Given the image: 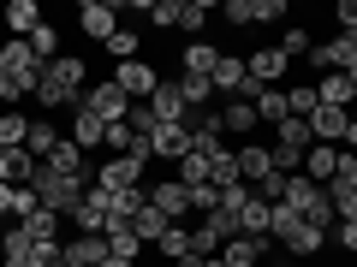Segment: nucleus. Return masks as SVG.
Here are the masks:
<instances>
[{
  "instance_id": "7c9ffc66",
  "label": "nucleus",
  "mask_w": 357,
  "mask_h": 267,
  "mask_svg": "<svg viewBox=\"0 0 357 267\" xmlns=\"http://www.w3.org/2000/svg\"><path fill=\"white\" fill-rule=\"evenodd\" d=\"M268 208H274V202H262V196L244 202V214H238V232H244V238H268Z\"/></svg>"
},
{
  "instance_id": "5fc2aeb1",
  "label": "nucleus",
  "mask_w": 357,
  "mask_h": 267,
  "mask_svg": "<svg viewBox=\"0 0 357 267\" xmlns=\"http://www.w3.org/2000/svg\"><path fill=\"white\" fill-rule=\"evenodd\" d=\"M0 243H6V226H0Z\"/></svg>"
},
{
  "instance_id": "f3484780",
  "label": "nucleus",
  "mask_w": 357,
  "mask_h": 267,
  "mask_svg": "<svg viewBox=\"0 0 357 267\" xmlns=\"http://www.w3.org/2000/svg\"><path fill=\"white\" fill-rule=\"evenodd\" d=\"M6 30H13V42H30L42 30V6L36 0H6Z\"/></svg>"
},
{
  "instance_id": "4c0bfd02",
  "label": "nucleus",
  "mask_w": 357,
  "mask_h": 267,
  "mask_svg": "<svg viewBox=\"0 0 357 267\" xmlns=\"http://www.w3.org/2000/svg\"><path fill=\"white\" fill-rule=\"evenodd\" d=\"M178 13H185V0H149V13H143V18H149L155 30H178Z\"/></svg>"
},
{
  "instance_id": "9d476101",
  "label": "nucleus",
  "mask_w": 357,
  "mask_h": 267,
  "mask_svg": "<svg viewBox=\"0 0 357 267\" xmlns=\"http://www.w3.org/2000/svg\"><path fill=\"white\" fill-rule=\"evenodd\" d=\"M149 202L161 208L173 226H185V214H191V191H185L178 178H161V184H149Z\"/></svg>"
},
{
  "instance_id": "dca6fc26",
  "label": "nucleus",
  "mask_w": 357,
  "mask_h": 267,
  "mask_svg": "<svg viewBox=\"0 0 357 267\" xmlns=\"http://www.w3.org/2000/svg\"><path fill=\"white\" fill-rule=\"evenodd\" d=\"M268 250H274V238H232V243H220V261L227 267H262Z\"/></svg>"
},
{
  "instance_id": "cd10ccee",
  "label": "nucleus",
  "mask_w": 357,
  "mask_h": 267,
  "mask_svg": "<svg viewBox=\"0 0 357 267\" xmlns=\"http://www.w3.org/2000/svg\"><path fill=\"white\" fill-rule=\"evenodd\" d=\"M54 143H60V131H54L48 125V119H30V131H24V149H30V161H48V154H54Z\"/></svg>"
},
{
  "instance_id": "f8f14e48",
  "label": "nucleus",
  "mask_w": 357,
  "mask_h": 267,
  "mask_svg": "<svg viewBox=\"0 0 357 267\" xmlns=\"http://www.w3.org/2000/svg\"><path fill=\"white\" fill-rule=\"evenodd\" d=\"M149 149H155V161H185V154H191V131L185 125H155Z\"/></svg>"
},
{
  "instance_id": "aec40b11",
  "label": "nucleus",
  "mask_w": 357,
  "mask_h": 267,
  "mask_svg": "<svg viewBox=\"0 0 357 267\" xmlns=\"http://www.w3.org/2000/svg\"><path fill=\"white\" fill-rule=\"evenodd\" d=\"M42 166H48V172H60V178H84V149H77L72 137H60V143H54V154H48Z\"/></svg>"
},
{
  "instance_id": "5701e85b",
  "label": "nucleus",
  "mask_w": 357,
  "mask_h": 267,
  "mask_svg": "<svg viewBox=\"0 0 357 267\" xmlns=\"http://www.w3.org/2000/svg\"><path fill=\"white\" fill-rule=\"evenodd\" d=\"M316 102L321 107H351V77L345 72H321L316 77Z\"/></svg>"
},
{
  "instance_id": "393cba45",
  "label": "nucleus",
  "mask_w": 357,
  "mask_h": 267,
  "mask_svg": "<svg viewBox=\"0 0 357 267\" xmlns=\"http://www.w3.org/2000/svg\"><path fill=\"white\" fill-rule=\"evenodd\" d=\"M256 125H262L256 119V102H227L220 107V131H232V137H250Z\"/></svg>"
},
{
  "instance_id": "bb28decb",
  "label": "nucleus",
  "mask_w": 357,
  "mask_h": 267,
  "mask_svg": "<svg viewBox=\"0 0 357 267\" xmlns=\"http://www.w3.org/2000/svg\"><path fill=\"white\" fill-rule=\"evenodd\" d=\"M30 172H36L30 149H0V184H30Z\"/></svg>"
},
{
  "instance_id": "72a5a7b5",
  "label": "nucleus",
  "mask_w": 357,
  "mask_h": 267,
  "mask_svg": "<svg viewBox=\"0 0 357 267\" xmlns=\"http://www.w3.org/2000/svg\"><path fill=\"white\" fill-rule=\"evenodd\" d=\"M203 226H208V232H215V238H220V243H232V238H244V232H238V208H227V202H220V208H215V214H203Z\"/></svg>"
},
{
  "instance_id": "2f4dec72",
  "label": "nucleus",
  "mask_w": 357,
  "mask_h": 267,
  "mask_svg": "<svg viewBox=\"0 0 357 267\" xmlns=\"http://www.w3.org/2000/svg\"><path fill=\"white\" fill-rule=\"evenodd\" d=\"M178 184H185V191H197V184H208V154L203 149H191V154H185V161H178Z\"/></svg>"
},
{
  "instance_id": "603ef678",
  "label": "nucleus",
  "mask_w": 357,
  "mask_h": 267,
  "mask_svg": "<svg viewBox=\"0 0 357 267\" xmlns=\"http://www.w3.org/2000/svg\"><path fill=\"white\" fill-rule=\"evenodd\" d=\"M203 267H227V261H220V255H208V261H203Z\"/></svg>"
},
{
  "instance_id": "6ab92c4d",
  "label": "nucleus",
  "mask_w": 357,
  "mask_h": 267,
  "mask_svg": "<svg viewBox=\"0 0 357 267\" xmlns=\"http://www.w3.org/2000/svg\"><path fill=\"white\" fill-rule=\"evenodd\" d=\"M268 172H274V149H262V143H244V149H238V178L256 191Z\"/></svg>"
},
{
  "instance_id": "0eeeda50",
  "label": "nucleus",
  "mask_w": 357,
  "mask_h": 267,
  "mask_svg": "<svg viewBox=\"0 0 357 267\" xmlns=\"http://www.w3.org/2000/svg\"><path fill=\"white\" fill-rule=\"evenodd\" d=\"M77 30L96 36V42H107L119 30V6H114V0H84V6H77Z\"/></svg>"
},
{
  "instance_id": "c756f323",
  "label": "nucleus",
  "mask_w": 357,
  "mask_h": 267,
  "mask_svg": "<svg viewBox=\"0 0 357 267\" xmlns=\"http://www.w3.org/2000/svg\"><path fill=\"white\" fill-rule=\"evenodd\" d=\"M178 95H185V107H191V113H203L208 95H215V83H208V77H197V72H178Z\"/></svg>"
},
{
  "instance_id": "b1692460",
  "label": "nucleus",
  "mask_w": 357,
  "mask_h": 267,
  "mask_svg": "<svg viewBox=\"0 0 357 267\" xmlns=\"http://www.w3.org/2000/svg\"><path fill=\"white\" fill-rule=\"evenodd\" d=\"M72 143H77V149H102V143H107V125H102V119H96V113H84V107H77V113H72Z\"/></svg>"
},
{
  "instance_id": "ddd939ff",
  "label": "nucleus",
  "mask_w": 357,
  "mask_h": 267,
  "mask_svg": "<svg viewBox=\"0 0 357 267\" xmlns=\"http://www.w3.org/2000/svg\"><path fill=\"white\" fill-rule=\"evenodd\" d=\"M107 261V238L102 232H77L72 243H66V267H102Z\"/></svg>"
},
{
  "instance_id": "a878e982",
  "label": "nucleus",
  "mask_w": 357,
  "mask_h": 267,
  "mask_svg": "<svg viewBox=\"0 0 357 267\" xmlns=\"http://www.w3.org/2000/svg\"><path fill=\"white\" fill-rule=\"evenodd\" d=\"M167 226H173V220H167V214H161L155 202H143V208H137V220H131L137 243H161V238H167Z\"/></svg>"
},
{
  "instance_id": "37998d69",
  "label": "nucleus",
  "mask_w": 357,
  "mask_h": 267,
  "mask_svg": "<svg viewBox=\"0 0 357 267\" xmlns=\"http://www.w3.org/2000/svg\"><path fill=\"white\" fill-rule=\"evenodd\" d=\"M191 255H197V261H208V255H220V238H215L208 226H191Z\"/></svg>"
},
{
  "instance_id": "c03bdc74",
  "label": "nucleus",
  "mask_w": 357,
  "mask_h": 267,
  "mask_svg": "<svg viewBox=\"0 0 357 267\" xmlns=\"http://www.w3.org/2000/svg\"><path fill=\"white\" fill-rule=\"evenodd\" d=\"M30 267H66V243H36L30 250Z\"/></svg>"
},
{
  "instance_id": "8fccbe9b",
  "label": "nucleus",
  "mask_w": 357,
  "mask_h": 267,
  "mask_svg": "<svg viewBox=\"0 0 357 267\" xmlns=\"http://www.w3.org/2000/svg\"><path fill=\"white\" fill-rule=\"evenodd\" d=\"M13 191H18V184H0V220L13 214Z\"/></svg>"
},
{
  "instance_id": "473e14b6",
  "label": "nucleus",
  "mask_w": 357,
  "mask_h": 267,
  "mask_svg": "<svg viewBox=\"0 0 357 267\" xmlns=\"http://www.w3.org/2000/svg\"><path fill=\"white\" fill-rule=\"evenodd\" d=\"M102 238H107V255H119V261H137V250H143V243H137V232H131V226H107Z\"/></svg>"
},
{
  "instance_id": "4468645a",
  "label": "nucleus",
  "mask_w": 357,
  "mask_h": 267,
  "mask_svg": "<svg viewBox=\"0 0 357 267\" xmlns=\"http://www.w3.org/2000/svg\"><path fill=\"white\" fill-rule=\"evenodd\" d=\"M345 125H351V107H316V113H310L316 143H333V149L345 143Z\"/></svg>"
},
{
  "instance_id": "a18cd8bd",
  "label": "nucleus",
  "mask_w": 357,
  "mask_h": 267,
  "mask_svg": "<svg viewBox=\"0 0 357 267\" xmlns=\"http://www.w3.org/2000/svg\"><path fill=\"white\" fill-rule=\"evenodd\" d=\"M333 243H340V250H351L357 255V220H333V232H328Z\"/></svg>"
},
{
  "instance_id": "f03ea898",
  "label": "nucleus",
  "mask_w": 357,
  "mask_h": 267,
  "mask_svg": "<svg viewBox=\"0 0 357 267\" xmlns=\"http://www.w3.org/2000/svg\"><path fill=\"white\" fill-rule=\"evenodd\" d=\"M42 83V60L30 54V42H6L0 48V102H24Z\"/></svg>"
},
{
  "instance_id": "49530a36",
  "label": "nucleus",
  "mask_w": 357,
  "mask_h": 267,
  "mask_svg": "<svg viewBox=\"0 0 357 267\" xmlns=\"http://www.w3.org/2000/svg\"><path fill=\"white\" fill-rule=\"evenodd\" d=\"M333 18H340V36H357V0H340Z\"/></svg>"
},
{
  "instance_id": "1a4fd4ad",
  "label": "nucleus",
  "mask_w": 357,
  "mask_h": 267,
  "mask_svg": "<svg viewBox=\"0 0 357 267\" xmlns=\"http://www.w3.org/2000/svg\"><path fill=\"white\" fill-rule=\"evenodd\" d=\"M107 208H114V196H107L102 184H89V196H84V202H77L66 220H72L77 232H107Z\"/></svg>"
},
{
  "instance_id": "9b49d317",
  "label": "nucleus",
  "mask_w": 357,
  "mask_h": 267,
  "mask_svg": "<svg viewBox=\"0 0 357 267\" xmlns=\"http://www.w3.org/2000/svg\"><path fill=\"white\" fill-rule=\"evenodd\" d=\"M286 54L280 48H256L250 60H244V72H250V83H262V89H280V77H286Z\"/></svg>"
},
{
  "instance_id": "423d86ee",
  "label": "nucleus",
  "mask_w": 357,
  "mask_h": 267,
  "mask_svg": "<svg viewBox=\"0 0 357 267\" xmlns=\"http://www.w3.org/2000/svg\"><path fill=\"white\" fill-rule=\"evenodd\" d=\"M114 83L126 89L131 102H149L155 89H161V72H155V65H143V60H126V65H114Z\"/></svg>"
},
{
  "instance_id": "79ce46f5",
  "label": "nucleus",
  "mask_w": 357,
  "mask_h": 267,
  "mask_svg": "<svg viewBox=\"0 0 357 267\" xmlns=\"http://www.w3.org/2000/svg\"><path fill=\"white\" fill-rule=\"evenodd\" d=\"M227 24H262V0H227Z\"/></svg>"
},
{
  "instance_id": "09e8293b",
  "label": "nucleus",
  "mask_w": 357,
  "mask_h": 267,
  "mask_svg": "<svg viewBox=\"0 0 357 267\" xmlns=\"http://www.w3.org/2000/svg\"><path fill=\"white\" fill-rule=\"evenodd\" d=\"M102 149L126 154V149H131V125H107V143H102Z\"/></svg>"
},
{
  "instance_id": "864d4df0",
  "label": "nucleus",
  "mask_w": 357,
  "mask_h": 267,
  "mask_svg": "<svg viewBox=\"0 0 357 267\" xmlns=\"http://www.w3.org/2000/svg\"><path fill=\"white\" fill-rule=\"evenodd\" d=\"M274 267H298V261H274Z\"/></svg>"
},
{
  "instance_id": "a211bd4d",
  "label": "nucleus",
  "mask_w": 357,
  "mask_h": 267,
  "mask_svg": "<svg viewBox=\"0 0 357 267\" xmlns=\"http://www.w3.org/2000/svg\"><path fill=\"white\" fill-rule=\"evenodd\" d=\"M310 143H316V131H310V119H280V125H274V149L298 154V161L310 154Z\"/></svg>"
},
{
  "instance_id": "58836bf2",
  "label": "nucleus",
  "mask_w": 357,
  "mask_h": 267,
  "mask_svg": "<svg viewBox=\"0 0 357 267\" xmlns=\"http://www.w3.org/2000/svg\"><path fill=\"white\" fill-rule=\"evenodd\" d=\"M30 54H36L42 65H48V60H60V30H54V24H42L36 36H30Z\"/></svg>"
},
{
  "instance_id": "c85d7f7f",
  "label": "nucleus",
  "mask_w": 357,
  "mask_h": 267,
  "mask_svg": "<svg viewBox=\"0 0 357 267\" xmlns=\"http://www.w3.org/2000/svg\"><path fill=\"white\" fill-rule=\"evenodd\" d=\"M280 243H286V255H321V250H328V232L304 220V226H298L292 238H280Z\"/></svg>"
},
{
  "instance_id": "6e6552de",
  "label": "nucleus",
  "mask_w": 357,
  "mask_h": 267,
  "mask_svg": "<svg viewBox=\"0 0 357 267\" xmlns=\"http://www.w3.org/2000/svg\"><path fill=\"white\" fill-rule=\"evenodd\" d=\"M149 113H155V125H185L191 119L185 95H178V77H161V89L149 95Z\"/></svg>"
},
{
  "instance_id": "7ed1b4c3",
  "label": "nucleus",
  "mask_w": 357,
  "mask_h": 267,
  "mask_svg": "<svg viewBox=\"0 0 357 267\" xmlns=\"http://www.w3.org/2000/svg\"><path fill=\"white\" fill-rule=\"evenodd\" d=\"M30 191H36V202L48 208V214H72V208L89 196V178H60V172H48V166L36 161V172H30Z\"/></svg>"
},
{
  "instance_id": "3c124183",
  "label": "nucleus",
  "mask_w": 357,
  "mask_h": 267,
  "mask_svg": "<svg viewBox=\"0 0 357 267\" xmlns=\"http://www.w3.org/2000/svg\"><path fill=\"white\" fill-rule=\"evenodd\" d=\"M102 267H137V261H119V255H107V261Z\"/></svg>"
},
{
  "instance_id": "ea45409f",
  "label": "nucleus",
  "mask_w": 357,
  "mask_h": 267,
  "mask_svg": "<svg viewBox=\"0 0 357 267\" xmlns=\"http://www.w3.org/2000/svg\"><path fill=\"white\" fill-rule=\"evenodd\" d=\"M208 13H215V0H185V13H178V30H191V36H197V30L208 24Z\"/></svg>"
},
{
  "instance_id": "2eb2a0df",
  "label": "nucleus",
  "mask_w": 357,
  "mask_h": 267,
  "mask_svg": "<svg viewBox=\"0 0 357 267\" xmlns=\"http://www.w3.org/2000/svg\"><path fill=\"white\" fill-rule=\"evenodd\" d=\"M340 161H345V149H333V143H310V154H304V178H316V184H333Z\"/></svg>"
},
{
  "instance_id": "e433bc0d",
  "label": "nucleus",
  "mask_w": 357,
  "mask_h": 267,
  "mask_svg": "<svg viewBox=\"0 0 357 267\" xmlns=\"http://www.w3.org/2000/svg\"><path fill=\"white\" fill-rule=\"evenodd\" d=\"M256 119H262V125H280L286 119V89H262V95H256Z\"/></svg>"
},
{
  "instance_id": "20e7f679",
  "label": "nucleus",
  "mask_w": 357,
  "mask_h": 267,
  "mask_svg": "<svg viewBox=\"0 0 357 267\" xmlns=\"http://www.w3.org/2000/svg\"><path fill=\"white\" fill-rule=\"evenodd\" d=\"M84 113H96L102 125H126V113H131V95L114 83V77H102V83H89V89H84Z\"/></svg>"
},
{
  "instance_id": "39448f33",
  "label": "nucleus",
  "mask_w": 357,
  "mask_h": 267,
  "mask_svg": "<svg viewBox=\"0 0 357 267\" xmlns=\"http://www.w3.org/2000/svg\"><path fill=\"white\" fill-rule=\"evenodd\" d=\"M96 184H102L107 196L143 191V161H131V154H114V161H102V172H96Z\"/></svg>"
},
{
  "instance_id": "f704fd0d",
  "label": "nucleus",
  "mask_w": 357,
  "mask_h": 267,
  "mask_svg": "<svg viewBox=\"0 0 357 267\" xmlns=\"http://www.w3.org/2000/svg\"><path fill=\"white\" fill-rule=\"evenodd\" d=\"M102 48H107V54H114V60H119V65H126V60H137V48H143V36H137V30H126V24H119V30H114V36H107V42H102Z\"/></svg>"
},
{
  "instance_id": "412c9836",
  "label": "nucleus",
  "mask_w": 357,
  "mask_h": 267,
  "mask_svg": "<svg viewBox=\"0 0 357 267\" xmlns=\"http://www.w3.org/2000/svg\"><path fill=\"white\" fill-rule=\"evenodd\" d=\"M215 65H220V48H215V42H191V48L178 54V72H197V77H215Z\"/></svg>"
},
{
  "instance_id": "c9c22d12",
  "label": "nucleus",
  "mask_w": 357,
  "mask_h": 267,
  "mask_svg": "<svg viewBox=\"0 0 357 267\" xmlns=\"http://www.w3.org/2000/svg\"><path fill=\"white\" fill-rule=\"evenodd\" d=\"M280 54H286V60H310V54H316V42H310V30L286 24V30H280Z\"/></svg>"
},
{
  "instance_id": "de8ad7c7",
  "label": "nucleus",
  "mask_w": 357,
  "mask_h": 267,
  "mask_svg": "<svg viewBox=\"0 0 357 267\" xmlns=\"http://www.w3.org/2000/svg\"><path fill=\"white\" fill-rule=\"evenodd\" d=\"M191 208H203V214H215V208H220V191H215V184H197V191H191Z\"/></svg>"
},
{
  "instance_id": "a19ab883",
  "label": "nucleus",
  "mask_w": 357,
  "mask_h": 267,
  "mask_svg": "<svg viewBox=\"0 0 357 267\" xmlns=\"http://www.w3.org/2000/svg\"><path fill=\"white\" fill-rule=\"evenodd\" d=\"M24 131H30V119L0 113V149H24Z\"/></svg>"
},
{
  "instance_id": "4be33fe9",
  "label": "nucleus",
  "mask_w": 357,
  "mask_h": 267,
  "mask_svg": "<svg viewBox=\"0 0 357 267\" xmlns=\"http://www.w3.org/2000/svg\"><path fill=\"white\" fill-rule=\"evenodd\" d=\"M155 250H161V255H167L173 267H203V261L191 255V232H185V226H167V238L155 243Z\"/></svg>"
},
{
  "instance_id": "f257e3e1",
  "label": "nucleus",
  "mask_w": 357,
  "mask_h": 267,
  "mask_svg": "<svg viewBox=\"0 0 357 267\" xmlns=\"http://www.w3.org/2000/svg\"><path fill=\"white\" fill-rule=\"evenodd\" d=\"M84 89H89V65L77 60V54H60V60L42 65V83H36V107H48V113H77L84 107Z\"/></svg>"
}]
</instances>
